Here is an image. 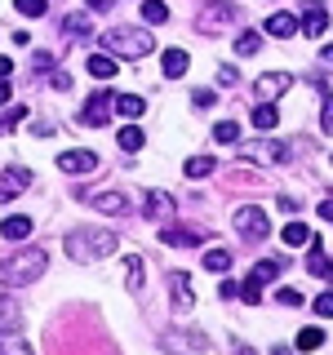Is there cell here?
I'll return each instance as SVG.
<instances>
[{
	"label": "cell",
	"mask_w": 333,
	"mask_h": 355,
	"mask_svg": "<svg viewBox=\"0 0 333 355\" xmlns=\"http://www.w3.org/2000/svg\"><path fill=\"white\" fill-rule=\"evenodd\" d=\"M9 71H14V62H9V58H0V80H9Z\"/></svg>",
	"instance_id": "bcb514c9"
},
{
	"label": "cell",
	"mask_w": 333,
	"mask_h": 355,
	"mask_svg": "<svg viewBox=\"0 0 333 355\" xmlns=\"http://www.w3.org/2000/svg\"><path fill=\"white\" fill-rule=\"evenodd\" d=\"M293 347H298V351H307V355H311V351H320V347H325V329L307 324L302 333H298V342H293Z\"/></svg>",
	"instance_id": "44dd1931"
},
{
	"label": "cell",
	"mask_w": 333,
	"mask_h": 355,
	"mask_svg": "<svg viewBox=\"0 0 333 355\" xmlns=\"http://www.w3.org/2000/svg\"><path fill=\"white\" fill-rule=\"evenodd\" d=\"M187 49H164V58H160V67H164V76H169V80H182L187 76Z\"/></svg>",
	"instance_id": "2e32d148"
},
{
	"label": "cell",
	"mask_w": 333,
	"mask_h": 355,
	"mask_svg": "<svg viewBox=\"0 0 333 355\" xmlns=\"http://www.w3.org/2000/svg\"><path fill=\"white\" fill-rule=\"evenodd\" d=\"M280 306H302V293L298 288H280Z\"/></svg>",
	"instance_id": "ab89813d"
},
{
	"label": "cell",
	"mask_w": 333,
	"mask_h": 355,
	"mask_svg": "<svg viewBox=\"0 0 333 355\" xmlns=\"http://www.w3.org/2000/svg\"><path fill=\"white\" fill-rule=\"evenodd\" d=\"M116 71H120V67H116L111 53H89V76H94V80H111Z\"/></svg>",
	"instance_id": "ac0fdd59"
},
{
	"label": "cell",
	"mask_w": 333,
	"mask_h": 355,
	"mask_svg": "<svg viewBox=\"0 0 333 355\" xmlns=\"http://www.w3.org/2000/svg\"><path fill=\"white\" fill-rule=\"evenodd\" d=\"M169 297H173V306L178 311H191L196 306V293H191V280H187V271H169Z\"/></svg>",
	"instance_id": "9c48e42d"
},
{
	"label": "cell",
	"mask_w": 333,
	"mask_h": 355,
	"mask_svg": "<svg viewBox=\"0 0 333 355\" xmlns=\"http://www.w3.org/2000/svg\"><path fill=\"white\" fill-rule=\"evenodd\" d=\"M142 18L147 22H169V5H164V0H142Z\"/></svg>",
	"instance_id": "f546056e"
},
{
	"label": "cell",
	"mask_w": 333,
	"mask_h": 355,
	"mask_svg": "<svg viewBox=\"0 0 333 355\" xmlns=\"http://www.w3.org/2000/svg\"><path fill=\"white\" fill-rule=\"evenodd\" d=\"M311 306H316V315H325V320H329V315H333V293H320Z\"/></svg>",
	"instance_id": "74e56055"
},
{
	"label": "cell",
	"mask_w": 333,
	"mask_h": 355,
	"mask_svg": "<svg viewBox=\"0 0 333 355\" xmlns=\"http://www.w3.org/2000/svg\"><path fill=\"white\" fill-rule=\"evenodd\" d=\"M284 271V258H262L258 266H253V275L249 280H258V284H266V280H275V275Z\"/></svg>",
	"instance_id": "7402d4cb"
},
{
	"label": "cell",
	"mask_w": 333,
	"mask_h": 355,
	"mask_svg": "<svg viewBox=\"0 0 333 355\" xmlns=\"http://www.w3.org/2000/svg\"><path fill=\"white\" fill-rule=\"evenodd\" d=\"M44 266H49V258H44V249H22L14 253V258L0 262V288H22V284H36L44 275Z\"/></svg>",
	"instance_id": "6da1fadb"
},
{
	"label": "cell",
	"mask_w": 333,
	"mask_h": 355,
	"mask_svg": "<svg viewBox=\"0 0 333 355\" xmlns=\"http://www.w3.org/2000/svg\"><path fill=\"white\" fill-rule=\"evenodd\" d=\"M236 231H240V240H249V244H258V240H266L271 236V218L262 214L258 205H244V209H236Z\"/></svg>",
	"instance_id": "277c9868"
},
{
	"label": "cell",
	"mask_w": 333,
	"mask_h": 355,
	"mask_svg": "<svg viewBox=\"0 0 333 355\" xmlns=\"http://www.w3.org/2000/svg\"><path fill=\"white\" fill-rule=\"evenodd\" d=\"M236 18H240V5H231V0H214V5L200 14V27L218 31V27H227V22H236Z\"/></svg>",
	"instance_id": "8992f818"
},
{
	"label": "cell",
	"mask_w": 333,
	"mask_h": 355,
	"mask_svg": "<svg viewBox=\"0 0 333 355\" xmlns=\"http://www.w3.org/2000/svg\"><path fill=\"white\" fill-rule=\"evenodd\" d=\"M249 120H253V129H262V133H266V129H275V120H280V111H275L271 103H258V107H253V116H249Z\"/></svg>",
	"instance_id": "603a6c76"
},
{
	"label": "cell",
	"mask_w": 333,
	"mask_h": 355,
	"mask_svg": "<svg viewBox=\"0 0 333 355\" xmlns=\"http://www.w3.org/2000/svg\"><path fill=\"white\" fill-rule=\"evenodd\" d=\"M214 169H218L214 155H191V160H187V178H196V182H200V178H209Z\"/></svg>",
	"instance_id": "d4e9b609"
},
{
	"label": "cell",
	"mask_w": 333,
	"mask_h": 355,
	"mask_svg": "<svg viewBox=\"0 0 333 355\" xmlns=\"http://www.w3.org/2000/svg\"><path fill=\"white\" fill-rule=\"evenodd\" d=\"M325 62H333V44H325Z\"/></svg>",
	"instance_id": "c3c4849f"
},
{
	"label": "cell",
	"mask_w": 333,
	"mask_h": 355,
	"mask_svg": "<svg viewBox=\"0 0 333 355\" xmlns=\"http://www.w3.org/2000/svg\"><path fill=\"white\" fill-rule=\"evenodd\" d=\"M240 155H244V160H262V164H284L293 151H289L284 142H244Z\"/></svg>",
	"instance_id": "5b68a950"
},
{
	"label": "cell",
	"mask_w": 333,
	"mask_h": 355,
	"mask_svg": "<svg viewBox=\"0 0 333 355\" xmlns=\"http://www.w3.org/2000/svg\"><path fill=\"white\" fill-rule=\"evenodd\" d=\"M240 297H244V302H249V306H253V302H262V284H258V280H244Z\"/></svg>",
	"instance_id": "8d00e7d4"
},
{
	"label": "cell",
	"mask_w": 333,
	"mask_h": 355,
	"mask_svg": "<svg viewBox=\"0 0 333 355\" xmlns=\"http://www.w3.org/2000/svg\"><path fill=\"white\" fill-rule=\"evenodd\" d=\"M116 111H120V116H129V120H138L142 111H147V103H142L138 94H120L116 98Z\"/></svg>",
	"instance_id": "cb8c5ba5"
},
{
	"label": "cell",
	"mask_w": 333,
	"mask_h": 355,
	"mask_svg": "<svg viewBox=\"0 0 333 355\" xmlns=\"http://www.w3.org/2000/svg\"><path fill=\"white\" fill-rule=\"evenodd\" d=\"M218 80L222 85H236V67H218Z\"/></svg>",
	"instance_id": "60d3db41"
},
{
	"label": "cell",
	"mask_w": 333,
	"mask_h": 355,
	"mask_svg": "<svg viewBox=\"0 0 333 355\" xmlns=\"http://www.w3.org/2000/svg\"><path fill=\"white\" fill-rule=\"evenodd\" d=\"M298 27H302L307 36H325V27H329L325 5H307V9H302V22H298Z\"/></svg>",
	"instance_id": "4fadbf2b"
},
{
	"label": "cell",
	"mask_w": 333,
	"mask_h": 355,
	"mask_svg": "<svg viewBox=\"0 0 333 355\" xmlns=\"http://www.w3.org/2000/svg\"><path fill=\"white\" fill-rule=\"evenodd\" d=\"M14 333H22V311L18 302L0 288V338H14Z\"/></svg>",
	"instance_id": "ba28073f"
},
{
	"label": "cell",
	"mask_w": 333,
	"mask_h": 355,
	"mask_svg": "<svg viewBox=\"0 0 333 355\" xmlns=\"http://www.w3.org/2000/svg\"><path fill=\"white\" fill-rule=\"evenodd\" d=\"M53 89H62V94H67V89H71V76L58 71V76H53Z\"/></svg>",
	"instance_id": "7bdbcfd3"
},
{
	"label": "cell",
	"mask_w": 333,
	"mask_h": 355,
	"mask_svg": "<svg viewBox=\"0 0 333 355\" xmlns=\"http://www.w3.org/2000/svg\"><path fill=\"white\" fill-rule=\"evenodd\" d=\"M89 205L103 209V214H129V200L120 191H98V196H89Z\"/></svg>",
	"instance_id": "5bb4252c"
},
{
	"label": "cell",
	"mask_w": 333,
	"mask_h": 355,
	"mask_svg": "<svg viewBox=\"0 0 333 355\" xmlns=\"http://www.w3.org/2000/svg\"><path fill=\"white\" fill-rule=\"evenodd\" d=\"M289 85H293V76H289V71H266V76H258V98H262V103H271V98H280Z\"/></svg>",
	"instance_id": "7c38bea8"
},
{
	"label": "cell",
	"mask_w": 333,
	"mask_h": 355,
	"mask_svg": "<svg viewBox=\"0 0 333 355\" xmlns=\"http://www.w3.org/2000/svg\"><path fill=\"white\" fill-rule=\"evenodd\" d=\"M0 236H5V240H27V236H31V218H22V214L5 218V227H0Z\"/></svg>",
	"instance_id": "d6986e66"
},
{
	"label": "cell",
	"mask_w": 333,
	"mask_h": 355,
	"mask_svg": "<svg viewBox=\"0 0 333 355\" xmlns=\"http://www.w3.org/2000/svg\"><path fill=\"white\" fill-rule=\"evenodd\" d=\"M320 218H325V222H333V196L325 200V205H320Z\"/></svg>",
	"instance_id": "f6af8a7d"
},
{
	"label": "cell",
	"mask_w": 333,
	"mask_h": 355,
	"mask_svg": "<svg viewBox=\"0 0 333 355\" xmlns=\"http://www.w3.org/2000/svg\"><path fill=\"white\" fill-rule=\"evenodd\" d=\"M27 182H31L27 169H5V173H0V205H9L14 196H22V191H27Z\"/></svg>",
	"instance_id": "8fae6325"
},
{
	"label": "cell",
	"mask_w": 333,
	"mask_h": 355,
	"mask_svg": "<svg viewBox=\"0 0 333 355\" xmlns=\"http://www.w3.org/2000/svg\"><path fill=\"white\" fill-rule=\"evenodd\" d=\"M116 142H120L125 151H138L147 138H142V129H138V125H129V129H120V138H116Z\"/></svg>",
	"instance_id": "1f68e13d"
},
{
	"label": "cell",
	"mask_w": 333,
	"mask_h": 355,
	"mask_svg": "<svg viewBox=\"0 0 333 355\" xmlns=\"http://www.w3.org/2000/svg\"><path fill=\"white\" fill-rule=\"evenodd\" d=\"M9 103V80H0V107Z\"/></svg>",
	"instance_id": "7dc6e473"
},
{
	"label": "cell",
	"mask_w": 333,
	"mask_h": 355,
	"mask_svg": "<svg viewBox=\"0 0 333 355\" xmlns=\"http://www.w3.org/2000/svg\"><path fill=\"white\" fill-rule=\"evenodd\" d=\"M116 236L111 231H98V227H85V231H71V236L62 240V249L71 253L76 262H98V258H111L116 253Z\"/></svg>",
	"instance_id": "7a4b0ae2"
},
{
	"label": "cell",
	"mask_w": 333,
	"mask_h": 355,
	"mask_svg": "<svg viewBox=\"0 0 333 355\" xmlns=\"http://www.w3.org/2000/svg\"><path fill=\"white\" fill-rule=\"evenodd\" d=\"M258 49H262V36H258V31H240V36H236V53H240V58H253Z\"/></svg>",
	"instance_id": "484cf974"
},
{
	"label": "cell",
	"mask_w": 333,
	"mask_h": 355,
	"mask_svg": "<svg viewBox=\"0 0 333 355\" xmlns=\"http://www.w3.org/2000/svg\"><path fill=\"white\" fill-rule=\"evenodd\" d=\"M214 142L236 147V142H240V125H236V120H218V125H214Z\"/></svg>",
	"instance_id": "4316f807"
},
{
	"label": "cell",
	"mask_w": 333,
	"mask_h": 355,
	"mask_svg": "<svg viewBox=\"0 0 333 355\" xmlns=\"http://www.w3.org/2000/svg\"><path fill=\"white\" fill-rule=\"evenodd\" d=\"M103 44L111 53H125V58H147V53L155 49V40L147 36V31H125V27H116V31H107Z\"/></svg>",
	"instance_id": "3957f363"
},
{
	"label": "cell",
	"mask_w": 333,
	"mask_h": 355,
	"mask_svg": "<svg viewBox=\"0 0 333 355\" xmlns=\"http://www.w3.org/2000/svg\"><path fill=\"white\" fill-rule=\"evenodd\" d=\"M58 169L62 173H94L98 169V151H62Z\"/></svg>",
	"instance_id": "30bf717a"
},
{
	"label": "cell",
	"mask_w": 333,
	"mask_h": 355,
	"mask_svg": "<svg viewBox=\"0 0 333 355\" xmlns=\"http://www.w3.org/2000/svg\"><path fill=\"white\" fill-rule=\"evenodd\" d=\"M125 275H129V284L138 288V284H142V275H147V266H142V258H129V262H125Z\"/></svg>",
	"instance_id": "e575fe53"
},
{
	"label": "cell",
	"mask_w": 333,
	"mask_h": 355,
	"mask_svg": "<svg viewBox=\"0 0 333 355\" xmlns=\"http://www.w3.org/2000/svg\"><path fill=\"white\" fill-rule=\"evenodd\" d=\"M85 5L94 9V14H107V9H111V0H85Z\"/></svg>",
	"instance_id": "ee69618b"
},
{
	"label": "cell",
	"mask_w": 333,
	"mask_h": 355,
	"mask_svg": "<svg viewBox=\"0 0 333 355\" xmlns=\"http://www.w3.org/2000/svg\"><path fill=\"white\" fill-rule=\"evenodd\" d=\"M271 355H293V351H289V347H275V351H271Z\"/></svg>",
	"instance_id": "681fc988"
},
{
	"label": "cell",
	"mask_w": 333,
	"mask_h": 355,
	"mask_svg": "<svg viewBox=\"0 0 333 355\" xmlns=\"http://www.w3.org/2000/svg\"><path fill=\"white\" fill-rule=\"evenodd\" d=\"M191 103H196V107H214V103H218V94H214V89H196Z\"/></svg>",
	"instance_id": "f35d334b"
},
{
	"label": "cell",
	"mask_w": 333,
	"mask_h": 355,
	"mask_svg": "<svg viewBox=\"0 0 333 355\" xmlns=\"http://www.w3.org/2000/svg\"><path fill=\"white\" fill-rule=\"evenodd\" d=\"M316 89H320V98H325V111H320V129L333 133V94H329V85H325V80H316Z\"/></svg>",
	"instance_id": "83f0119b"
},
{
	"label": "cell",
	"mask_w": 333,
	"mask_h": 355,
	"mask_svg": "<svg viewBox=\"0 0 333 355\" xmlns=\"http://www.w3.org/2000/svg\"><path fill=\"white\" fill-rule=\"evenodd\" d=\"M231 266V249H209L205 253V271H227Z\"/></svg>",
	"instance_id": "4dcf8cb0"
},
{
	"label": "cell",
	"mask_w": 333,
	"mask_h": 355,
	"mask_svg": "<svg viewBox=\"0 0 333 355\" xmlns=\"http://www.w3.org/2000/svg\"><path fill=\"white\" fill-rule=\"evenodd\" d=\"M160 240H164V244H200L196 231H173V227H164V231H160Z\"/></svg>",
	"instance_id": "d6a6232c"
},
{
	"label": "cell",
	"mask_w": 333,
	"mask_h": 355,
	"mask_svg": "<svg viewBox=\"0 0 333 355\" xmlns=\"http://www.w3.org/2000/svg\"><path fill=\"white\" fill-rule=\"evenodd\" d=\"M307 271L311 275H320V280H329L333 284V262L320 253V240H311V253H307Z\"/></svg>",
	"instance_id": "9a60e30c"
},
{
	"label": "cell",
	"mask_w": 333,
	"mask_h": 355,
	"mask_svg": "<svg viewBox=\"0 0 333 355\" xmlns=\"http://www.w3.org/2000/svg\"><path fill=\"white\" fill-rule=\"evenodd\" d=\"M0 355H31V351L18 347V342H5V347H0Z\"/></svg>",
	"instance_id": "b9f144b4"
},
{
	"label": "cell",
	"mask_w": 333,
	"mask_h": 355,
	"mask_svg": "<svg viewBox=\"0 0 333 355\" xmlns=\"http://www.w3.org/2000/svg\"><path fill=\"white\" fill-rule=\"evenodd\" d=\"M111 111H116V98H111V94H94V98L85 103L80 120H85V125H98V129H103L107 120H111Z\"/></svg>",
	"instance_id": "52a82bcc"
},
{
	"label": "cell",
	"mask_w": 333,
	"mask_h": 355,
	"mask_svg": "<svg viewBox=\"0 0 333 355\" xmlns=\"http://www.w3.org/2000/svg\"><path fill=\"white\" fill-rule=\"evenodd\" d=\"M62 31H67V36H89V18H85V14L62 18Z\"/></svg>",
	"instance_id": "836d02e7"
},
{
	"label": "cell",
	"mask_w": 333,
	"mask_h": 355,
	"mask_svg": "<svg viewBox=\"0 0 333 355\" xmlns=\"http://www.w3.org/2000/svg\"><path fill=\"white\" fill-rule=\"evenodd\" d=\"M142 209H147V218H169L173 214V200L164 196V191H147V205H142Z\"/></svg>",
	"instance_id": "ffe728a7"
},
{
	"label": "cell",
	"mask_w": 333,
	"mask_h": 355,
	"mask_svg": "<svg viewBox=\"0 0 333 355\" xmlns=\"http://www.w3.org/2000/svg\"><path fill=\"white\" fill-rule=\"evenodd\" d=\"M293 31H298V18L293 14H284V9H275V14L271 18H266V36H293Z\"/></svg>",
	"instance_id": "e0dca14e"
},
{
	"label": "cell",
	"mask_w": 333,
	"mask_h": 355,
	"mask_svg": "<svg viewBox=\"0 0 333 355\" xmlns=\"http://www.w3.org/2000/svg\"><path fill=\"white\" fill-rule=\"evenodd\" d=\"M280 240H284V244H311L316 236H311V231L302 227V222H289V227L280 231Z\"/></svg>",
	"instance_id": "f1b7e54d"
},
{
	"label": "cell",
	"mask_w": 333,
	"mask_h": 355,
	"mask_svg": "<svg viewBox=\"0 0 333 355\" xmlns=\"http://www.w3.org/2000/svg\"><path fill=\"white\" fill-rule=\"evenodd\" d=\"M14 5H18V14H27V18H40L44 9H49L44 0H14Z\"/></svg>",
	"instance_id": "d590c367"
}]
</instances>
